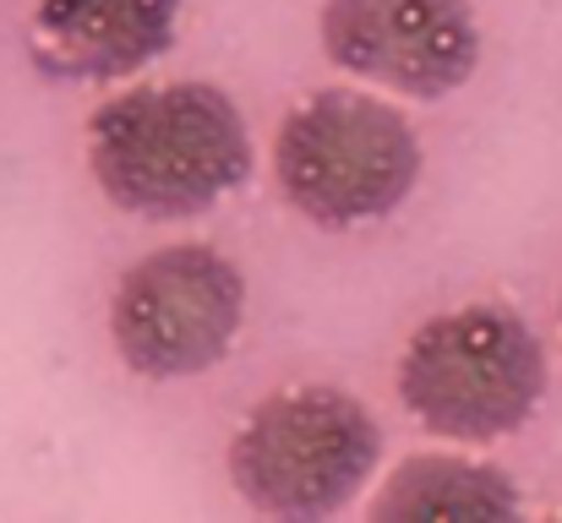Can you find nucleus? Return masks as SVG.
<instances>
[{"instance_id":"obj_1","label":"nucleus","mask_w":562,"mask_h":523,"mask_svg":"<svg viewBox=\"0 0 562 523\" xmlns=\"http://www.w3.org/2000/svg\"><path fill=\"white\" fill-rule=\"evenodd\" d=\"M88 170L126 213L191 218L251 174V137L213 82L132 88L88 121Z\"/></svg>"},{"instance_id":"obj_2","label":"nucleus","mask_w":562,"mask_h":523,"mask_svg":"<svg viewBox=\"0 0 562 523\" xmlns=\"http://www.w3.org/2000/svg\"><path fill=\"white\" fill-rule=\"evenodd\" d=\"M284 202L317 229H356L387 218L420 180V143L387 99L328 88L295 104L273 143Z\"/></svg>"},{"instance_id":"obj_3","label":"nucleus","mask_w":562,"mask_h":523,"mask_svg":"<svg viewBox=\"0 0 562 523\" xmlns=\"http://www.w3.org/2000/svg\"><path fill=\"white\" fill-rule=\"evenodd\" d=\"M547 393V349L503 306H459L415 328L398 360L404 409L448 442L519 431Z\"/></svg>"},{"instance_id":"obj_4","label":"nucleus","mask_w":562,"mask_h":523,"mask_svg":"<svg viewBox=\"0 0 562 523\" xmlns=\"http://www.w3.org/2000/svg\"><path fill=\"white\" fill-rule=\"evenodd\" d=\"M382 431L339 387H284L262 398L229 447L235 491L257 513L323 519L372 480Z\"/></svg>"},{"instance_id":"obj_5","label":"nucleus","mask_w":562,"mask_h":523,"mask_svg":"<svg viewBox=\"0 0 562 523\" xmlns=\"http://www.w3.org/2000/svg\"><path fill=\"white\" fill-rule=\"evenodd\" d=\"M246 317V278L213 246H165L143 257L110 306V339L137 376L176 382L218 365Z\"/></svg>"},{"instance_id":"obj_6","label":"nucleus","mask_w":562,"mask_h":523,"mask_svg":"<svg viewBox=\"0 0 562 523\" xmlns=\"http://www.w3.org/2000/svg\"><path fill=\"white\" fill-rule=\"evenodd\" d=\"M323 44L334 66L404 99H442L464 88L481 60L464 0H328Z\"/></svg>"},{"instance_id":"obj_7","label":"nucleus","mask_w":562,"mask_h":523,"mask_svg":"<svg viewBox=\"0 0 562 523\" xmlns=\"http://www.w3.org/2000/svg\"><path fill=\"white\" fill-rule=\"evenodd\" d=\"M176 11L181 0H38L33 55L66 82L132 77L170 49Z\"/></svg>"},{"instance_id":"obj_8","label":"nucleus","mask_w":562,"mask_h":523,"mask_svg":"<svg viewBox=\"0 0 562 523\" xmlns=\"http://www.w3.org/2000/svg\"><path fill=\"white\" fill-rule=\"evenodd\" d=\"M519 491L503 469L448 458V453H420L404 458L372 502V519H514Z\"/></svg>"}]
</instances>
